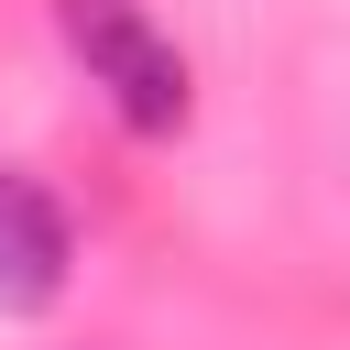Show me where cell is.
I'll list each match as a JSON object with an SVG mask.
<instances>
[{"instance_id": "cell-2", "label": "cell", "mask_w": 350, "mask_h": 350, "mask_svg": "<svg viewBox=\"0 0 350 350\" xmlns=\"http://www.w3.org/2000/svg\"><path fill=\"white\" fill-rule=\"evenodd\" d=\"M66 273H77V230H66L55 186L0 164V317H44L66 295Z\"/></svg>"}, {"instance_id": "cell-1", "label": "cell", "mask_w": 350, "mask_h": 350, "mask_svg": "<svg viewBox=\"0 0 350 350\" xmlns=\"http://www.w3.org/2000/svg\"><path fill=\"white\" fill-rule=\"evenodd\" d=\"M55 33H66V55L88 66V88L142 131V142H164V131H186V109H197V88H186V55L131 11V0H55Z\"/></svg>"}]
</instances>
